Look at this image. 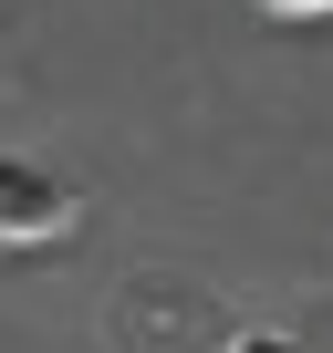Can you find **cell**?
<instances>
[{
	"instance_id": "cell-1",
	"label": "cell",
	"mask_w": 333,
	"mask_h": 353,
	"mask_svg": "<svg viewBox=\"0 0 333 353\" xmlns=\"http://www.w3.org/2000/svg\"><path fill=\"white\" fill-rule=\"evenodd\" d=\"M63 229H73V188L32 156H0V239L32 250V239H63Z\"/></svg>"
},
{
	"instance_id": "cell-2",
	"label": "cell",
	"mask_w": 333,
	"mask_h": 353,
	"mask_svg": "<svg viewBox=\"0 0 333 353\" xmlns=\"http://www.w3.org/2000/svg\"><path fill=\"white\" fill-rule=\"evenodd\" d=\"M271 21H333V0H260Z\"/></svg>"
},
{
	"instance_id": "cell-3",
	"label": "cell",
	"mask_w": 333,
	"mask_h": 353,
	"mask_svg": "<svg viewBox=\"0 0 333 353\" xmlns=\"http://www.w3.org/2000/svg\"><path fill=\"white\" fill-rule=\"evenodd\" d=\"M229 353H302V343H292V332H240Z\"/></svg>"
}]
</instances>
